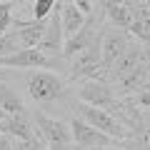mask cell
Here are the masks:
<instances>
[{"instance_id": "cell-1", "label": "cell", "mask_w": 150, "mask_h": 150, "mask_svg": "<svg viewBox=\"0 0 150 150\" xmlns=\"http://www.w3.org/2000/svg\"><path fill=\"white\" fill-rule=\"evenodd\" d=\"M75 112H78L80 120H85L88 125L98 128L100 133H105L108 138H112V140H128L130 138V128L118 118V115H112L110 110H105V108L78 103V105H75Z\"/></svg>"}, {"instance_id": "cell-2", "label": "cell", "mask_w": 150, "mask_h": 150, "mask_svg": "<svg viewBox=\"0 0 150 150\" xmlns=\"http://www.w3.org/2000/svg\"><path fill=\"white\" fill-rule=\"evenodd\" d=\"M63 90H65V80L55 70H45V68L28 70V93H30L33 103L48 105V103L58 100Z\"/></svg>"}, {"instance_id": "cell-3", "label": "cell", "mask_w": 150, "mask_h": 150, "mask_svg": "<svg viewBox=\"0 0 150 150\" xmlns=\"http://www.w3.org/2000/svg\"><path fill=\"white\" fill-rule=\"evenodd\" d=\"M0 68H5V70H33V68L53 70V68H60V65L53 55L43 53L40 48H18L15 53L0 58Z\"/></svg>"}, {"instance_id": "cell-4", "label": "cell", "mask_w": 150, "mask_h": 150, "mask_svg": "<svg viewBox=\"0 0 150 150\" xmlns=\"http://www.w3.org/2000/svg\"><path fill=\"white\" fill-rule=\"evenodd\" d=\"M128 45H130L128 30H120V28L103 30V35H100V65H103V70H105V75H108V70H110L112 65L118 63L120 55L128 50Z\"/></svg>"}, {"instance_id": "cell-5", "label": "cell", "mask_w": 150, "mask_h": 150, "mask_svg": "<svg viewBox=\"0 0 150 150\" xmlns=\"http://www.w3.org/2000/svg\"><path fill=\"white\" fill-rule=\"evenodd\" d=\"M0 135H8L13 140H28V143H43L35 123L28 118V112H8L0 120Z\"/></svg>"}, {"instance_id": "cell-6", "label": "cell", "mask_w": 150, "mask_h": 150, "mask_svg": "<svg viewBox=\"0 0 150 150\" xmlns=\"http://www.w3.org/2000/svg\"><path fill=\"white\" fill-rule=\"evenodd\" d=\"M50 20L45 25V33H43V40L38 48L48 55H63V45H65V33H63V23H60V3L53 8L50 13Z\"/></svg>"}, {"instance_id": "cell-7", "label": "cell", "mask_w": 150, "mask_h": 150, "mask_svg": "<svg viewBox=\"0 0 150 150\" xmlns=\"http://www.w3.org/2000/svg\"><path fill=\"white\" fill-rule=\"evenodd\" d=\"M70 138H73V145H103V148H108V145L112 143V138H108L105 133H100L98 128H93V125H88L85 120H80L78 115H73L70 118Z\"/></svg>"}, {"instance_id": "cell-8", "label": "cell", "mask_w": 150, "mask_h": 150, "mask_svg": "<svg viewBox=\"0 0 150 150\" xmlns=\"http://www.w3.org/2000/svg\"><path fill=\"white\" fill-rule=\"evenodd\" d=\"M100 28H98V23H93V20H85V25L80 28V30L75 33V35H70V38H65L68 43L63 45V58H73L75 53H80V50H85L88 45L95 40L98 35H100Z\"/></svg>"}, {"instance_id": "cell-9", "label": "cell", "mask_w": 150, "mask_h": 150, "mask_svg": "<svg viewBox=\"0 0 150 150\" xmlns=\"http://www.w3.org/2000/svg\"><path fill=\"white\" fill-rule=\"evenodd\" d=\"M13 25H15V33L13 35L18 38L20 48H38L40 45L43 33H45V20H33V23L13 20Z\"/></svg>"}, {"instance_id": "cell-10", "label": "cell", "mask_w": 150, "mask_h": 150, "mask_svg": "<svg viewBox=\"0 0 150 150\" xmlns=\"http://www.w3.org/2000/svg\"><path fill=\"white\" fill-rule=\"evenodd\" d=\"M130 10H133V23H130L128 33L133 38H138L140 43H148L150 40V8H145L143 3H138Z\"/></svg>"}, {"instance_id": "cell-11", "label": "cell", "mask_w": 150, "mask_h": 150, "mask_svg": "<svg viewBox=\"0 0 150 150\" xmlns=\"http://www.w3.org/2000/svg\"><path fill=\"white\" fill-rule=\"evenodd\" d=\"M85 13H80L78 10V5L75 3H63L60 5V23H63V33H65V38H70V35H75V33L80 30L83 25H85Z\"/></svg>"}, {"instance_id": "cell-12", "label": "cell", "mask_w": 150, "mask_h": 150, "mask_svg": "<svg viewBox=\"0 0 150 150\" xmlns=\"http://www.w3.org/2000/svg\"><path fill=\"white\" fill-rule=\"evenodd\" d=\"M0 108L5 112H25V105L18 98V93L13 88H8L3 80H0Z\"/></svg>"}, {"instance_id": "cell-13", "label": "cell", "mask_w": 150, "mask_h": 150, "mask_svg": "<svg viewBox=\"0 0 150 150\" xmlns=\"http://www.w3.org/2000/svg\"><path fill=\"white\" fill-rule=\"evenodd\" d=\"M58 0H33V20H48Z\"/></svg>"}, {"instance_id": "cell-14", "label": "cell", "mask_w": 150, "mask_h": 150, "mask_svg": "<svg viewBox=\"0 0 150 150\" xmlns=\"http://www.w3.org/2000/svg\"><path fill=\"white\" fill-rule=\"evenodd\" d=\"M18 48H20V43H18V38L13 33H0V58L15 53Z\"/></svg>"}, {"instance_id": "cell-15", "label": "cell", "mask_w": 150, "mask_h": 150, "mask_svg": "<svg viewBox=\"0 0 150 150\" xmlns=\"http://www.w3.org/2000/svg\"><path fill=\"white\" fill-rule=\"evenodd\" d=\"M13 3L10 0H3L0 3V33H8V28L13 25Z\"/></svg>"}, {"instance_id": "cell-16", "label": "cell", "mask_w": 150, "mask_h": 150, "mask_svg": "<svg viewBox=\"0 0 150 150\" xmlns=\"http://www.w3.org/2000/svg\"><path fill=\"white\" fill-rule=\"evenodd\" d=\"M133 103H135L138 108H150V83L135 93V100H133Z\"/></svg>"}, {"instance_id": "cell-17", "label": "cell", "mask_w": 150, "mask_h": 150, "mask_svg": "<svg viewBox=\"0 0 150 150\" xmlns=\"http://www.w3.org/2000/svg\"><path fill=\"white\" fill-rule=\"evenodd\" d=\"M70 3H75L78 10L85 13V15H90V13H93V0H70Z\"/></svg>"}, {"instance_id": "cell-18", "label": "cell", "mask_w": 150, "mask_h": 150, "mask_svg": "<svg viewBox=\"0 0 150 150\" xmlns=\"http://www.w3.org/2000/svg\"><path fill=\"white\" fill-rule=\"evenodd\" d=\"M0 150H13V138L0 135Z\"/></svg>"}, {"instance_id": "cell-19", "label": "cell", "mask_w": 150, "mask_h": 150, "mask_svg": "<svg viewBox=\"0 0 150 150\" xmlns=\"http://www.w3.org/2000/svg\"><path fill=\"white\" fill-rule=\"evenodd\" d=\"M105 150H128V148H118V145H108Z\"/></svg>"}, {"instance_id": "cell-20", "label": "cell", "mask_w": 150, "mask_h": 150, "mask_svg": "<svg viewBox=\"0 0 150 150\" xmlns=\"http://www.w3.org/2000/svg\"><path fill=\"white\" fill-rule=\"evenodd\" d=\"M140 3H143V5H145V8H150V0H140Z\"/></svg>"}, {"instance_id": "cell-21", "label": "cell", "mask_w": 150, "mask_h": 150, "mask_svg": "<svg viewBox=\"0 0 150 150\" xmlns=\"http://www.w3.org/2000/svg\"><path fill=\"white\" fill-rule=\"evenodd\" d=\"M0 3H3V0H0Z\"/></svg>"}]
</instances>
